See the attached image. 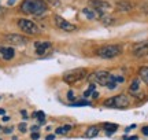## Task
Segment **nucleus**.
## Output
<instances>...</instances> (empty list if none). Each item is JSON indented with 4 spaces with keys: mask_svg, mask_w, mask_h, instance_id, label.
<instances>
[{
    "mask_svg": "<svg viewBox=\"0 0 148 140\" xmlns=\"http://www.w3.org/2000/svg\"><path fill=\"white\" fill-rule=\"evenodd\" d=\"M5 41H8L10 44H14V45H23L26 44V38L21 36V34H7L5 36Z\"/></svg>",
    "mask_w": 148,
    "mask_h": 140,
    "instance_id": "obj_9",
    "label": "nucleus"
},
{
    "mask_svg": "<svg viewBox=\"0 0 148 140\" xmlns=\"http://www.w3.org/2000/svg\"><path fill=\"white\" fill-rule=\"evenodd\" d=\"M49 1H51V3H55V4H56V3H58L59 0H49Z\"/></svg>",
    "mask_w": 148,
    "mask_h": 140,
    "instance_id": "obj_34",
    "label": "nucleus"
},
{
    "mask_svg": "<svg viewBox=\"0 0 148 140\" xmlns=\"http://www.w3.org/2000/svg\"><path fill=\"white\" fill-rule=\"evenodd\" d=\"M8 119H10V117H7V115H4V117H3V121H4V122H7Z\"/></svg>",
    "mask_w": 148,
    "mask_h": 140,
    "instance_id": "obj_32",
    "label": "nucleus"
},
{
    "mask_svg": "<svg viewBox=\"0 0 148 140\" xmlns=\"http://www.w3.org/2000/svg\"><path fill=\"white\" fill-rule=\"evenodd\" d=\"M82 14H84L88 19H99L100 18V14L97 12L96 10H93V8H90V7H86V8H84L82 10Z\"/></svg>",
    "mask_w": 148,
    "mask_h": 140,
    "instance_id": "obj_13",
    "label": "nucleus"
},
{
    "mask_svg": "<svg viewBox=\"0 0 148 140\" xmlns=\"http://www.w3.org/2000/svg\"><path fill=\"white\" fill-rule=\"evenodd\" d=\"M116 8L119 11H130L133 8V4L130 1L122 0V1H118V3H116Z\"/></svg>",
    "mask_w": 148,
    "mask_h": 140,
    "instance_id": "obj_14",
    "label": "nucleus"
},
{
    "mask_svg": "<svg viewBox=\"0 0 148 140\" xmlns=\"http://www.w3.org/2000/svg\"><path fill=\"white\" fill-rule=\"evenodd\" d=\"M88 4H89L90 8H93V10L97 11L100 15H103V14L110 8V4H108L107 1H101V0H89Z\"/></svg>",
    "mask_w": 148,
    "mask_h": 140,
    "instance_id": "obj_7",
    "label": "nucleus"
},
{
    "mask_svg": "<svg viewBox=\"0 0 148 140\" xmlns=\"http://www.w3.org/2000/svg\"><path fill=\"white\" fill-rule=\"evenodd\" d=\"M14 1H15V0H10V5L12 4V3H14Z\"/></svg>",
    "mask_w": 148,
    "mask_h": 140,
    "instance_id": "obj_36",
    "label": "nucleus"
},
{
    "mask_svg": "<svg viewBox=\"0 0 148 140\" xmlns=\"http://www.w3.org/2000/svg\"><path fill=\"white\" fill-rule=\"evenodd\" d=\"M11 130H12L11 128H7V129H4V132L5 133H11Z\"/></svg>",
    "mask_w": 148,
    "mask_h": 140,
    "instance_id": "obj_33",
    "label": "nucleus"
},
{
    "mask_svg": "<svg viewBox=\"0 0 148 140\" xmlns=\"http://www.w3.org/2000/svg\"><path fill=\"white\" fill-rule=\"evenodd\" d=\"M138 137L137 136H132V137H127V136H125V137H123V140H137Z\"/></svg>",
    "mask_w": 148,
    "mask_h": 140,
    "instance_id": "obj_28",
    "label": "nucleus"
},
{
    "mask_svg": "<svg viewBox=\"0 0 148 140\" xmlns=\"http://www.w3.org/2000/svg\"><path fill=\"white\" fill-rule=\"evenodd\" d=\"M140 89V80L138 78H134L132 81V84H130V88H129V91L132 93L133 96H137V92Z\"/></svg>",
    "mask_w": 148,
    "mask_h": 140,
    "instance_id": "obj_15",
    "label": "nucleus"
},
{
    "mask_svg": "<svg viewBox=\"0 0 148 140\" xmlns=\"http://www.w3.org/2000/svg\"><path fill=\"white\" fill-rule=\"evenodd\" d=\"M5 111H4V108H0V114H4Z\"/></svg>",
    "mask_w": 148,
    "mask_h": 140,
    "instance_id": "obj_35",
    "label": "nucleus"
},
{
    "mask_svg": "<svg viewBox=\"0 0 148 140\" xmlns=\"http://www.w3.org/2000/svg\"><path fill=\"white\" fill-rule=\"evenodd\" d=\"M34 47H36V54L37 55H44L48 49L51 48V43L48 41H44V43H34Z\"/></svg>",
    "mask_w": 148,
    "mask_h": 140,
    "instance_id": "obj_11",
    "label": "nucleus"
},
{
    "mask_svg": "<svg viewBox=\"0 0 148 140\" xmlns=\"http://www.w3.org/2000/svg\"><path fill=\"white\" fill-rule=\"evenodd\" d=\"M111 75L112 74H110V73L106 71V70H97V71H93L92 74L88 75V80H89L90 82H95V84L106 86L107 82L110 81Z\"/></svg>",
    "mask_w": 148,
    "mask_h": 140,
    "instance_id": "obj_5",
    "label": "nucleus"
},
{
    "mask_svg": "<svg viewBox=\"0 0 148 140\" xmlns=\"http://www.w3.org/2000/svg\"><path fill=\"white\" fill-rule=\"evenodd\" d=\"M0 55L3 56L4 60H11L14 58V55H15V51L11 47H1L0 48Z\"/></svg>",
    "mask_w": 148,
    "mask_h": 140,
    "instance_id": "obj_12",
    "label": "nucleus"
},
{
    "mask_svg": "<svg viewBox=\"0 0 148 140\" xmlns=\"http://www.w3.org/2000/svg\"><path fill=\"white\" fill-rule=\"evenodd\" d=\"M55 23H56V26L59 29H62L64 32H73V30H75V25L70 23L69 21H66L60 15H55Z\"/></svg>",
    "mask_w": 148,
    "mask_h": 140,
    "instance_id": "obj_8",
    "label": "nucleus"
},
{
    "mask_svg": "<svg viewBox=\"0 0 148 140\" xmlns=\"http://www.w3.org/2000/svg\"><path fill=\"white\" fill-rule=\"evenodd\" d=\"M138 75H140V78L148 85V66H141V67L138 69Z\"/></svg>",
    "mask_w": 148,
    "mask_h": 140,
    "instance_id": "obj_16",
    "label": "nucleus"
},
{
    "mask_svg": "<svg viewBox=\"0 0 148 140\" xmlns=\"http://www.w3.org/2000/svg\"><path fill=\"white\" fill-rule=\"evenodd\" d=\"M33 117H34V118H38V119H40V124H44L45 114L42 113V111H34V113H33Z\"/></svg>",
    "mask_w": 148,
    "mask_h": 140,
    "instance_id": "obj_21",
    "label": "nucleus"
},
{
    "mask_svg": "<svg viewBox=\"0 0 148 140\" xmlns=\"http://www.w3.org/2000/svg\"><path fill=\"white\" fill-rule=\"evenodd\" d=\"M116 84H118V82H116V78L114 77V75H111L110 81L107 82V85H106V86H107V88H110V89H114V88L116 86Z\"/></svg>",
    "mask_w": 148,
    "mask_h": 140,
    "instance_id": "obj_22",
    "label": "nucleus"
},
{
    "mask_svg": "<svg viewBox=\"0 0 148 140\" xmlns=\"http://www.w3.org/2000/svg\"><path fill=\"white\" fill-rule=\"evenodd\" d=\"M21 10L25 14L41 15L47 10V4L42 0H23V3L21 4Z\"/></svg>",
    "mask_w": 148,
    "mask_h": 140,
    "instance_id": "obj_1",
    "label": "nucleus"
},
{
    "mask_svg": "<svg viewBox=\"0 0 148 140\" xmlns=\"http://www.w3.org/2000/svg\"><path fill=\"white\" fill-rule=\"evenodd\" d=\"M143 133L144 135H148V126H144L143 128Z\"/></svg>",
    "mask_w": 148,
    "mask_h": 140,
    "instance_id": "obj_30",
    "label": "nucleus"
},
{
    "mask_svg": "<svg viewBox=\"0 0 148 140\" xmlns=\"http://www.w3.org/2000/svg\"><path fill=\"white\" fill-rule=\"evenodd\" d=\"M74 97H75V95H74V92H73V91H69V92H67V99H69L70 102H73Z\"/></svg>",
    "mask_w": 148,
    "mask_h": 140,
    "instance_id": "obj_26",
    "label": "nucleus"
},
{
    "mask_svg": "<svg viewBox=\"0 0 148 140\" xmlns=\"http://www.w3.org/2000/svg\"><path fill=\"white\" fill-rule=\"evenodd\" d=\"M71 128H73L71 125H64V126H59L58 129H56V133H58V135H64V133H67V132H69Z\"/></svg>",
    "mask_w": 148,
    "mask_h": 140,
    "instance_id": "obj_20",
    "label": "nucleus"
},
{
    "mask_svg": "<svg viewBox=\"0 0 148 140\" xmlns=\"http://www.w3.org/2000/svg\"><path fill=\"white\" fill-rule=\"evenodd\" d=\"M18 26H19V29H21L22 32L27 33V34H37V33L40 32L38 26H37L34 22L29 21V19H25V18L18 19Z\"/></svg>",
    "mask_w": 148,
    "mask_h": 140,
    "instance_id": "obj_6",
    "label": "nucleus"
},
{
    "mask_svg": "<svg viewBox=\"0 0 148 140\" xmlns=\"http://www.w3.org/2000/svg\"><path fill=\"white\" fill-rule=\"evenodd\" d=\"M32 130H33V132H36V130H38V125H36V126H32Z\"/></svg>",
    "mask_w": 148,
    "mask_h": 140,
    "instance_id": "obj_31",
    "label": "nucleus"
},
{
    "mask_svg": "<svg viewBox=\"0 0 148 140\" xmlns=\"http://www.w3.org/2000/svg\"><path fill=\"white\" fill-rule=\"evenodd\" d=\"M30 137H32V140H37V139H40V133H37V132H33Z\"/></svg>",
    "mask_w": 148,
    "mask_h": 140,
    "instance_id": "obj_27",
    "label": "nucleus"
},
{
    "mask_svg": "<svg viewBox=\"0 0 148 140\" xmlns=\"http://www.w3.org/2000/svg\"><path fill=\"white\" fill-rule=\"evenodd\" d=\"M129 103H130L129 97H127L126 95L121 93V95H116V96H112V97L106 99V100L103 102V104H104V107L125 108V107H127V106H129Z\"/></svg>",
    "mask_w": 148,
    "mask_h": 140,
    "instance_id": "obj_3",
    "label": "nucleus"
},
{
    "mask_svg": "<svg viewBox=\"0 0 148 140\" xmlns=\"http://www.w3.org/2000/svg\"><path fill=\"white\" fill-rule=\"evenodd\" d=\"M95 91V85H93V84H90L89 85V88H88V89H86V91L84 92V96L86 97V96H89L90 93H92V92Z\"/></svg>",
    "mask_w": 148,
    "mask_h": 140,
    "instance_id": "obj_24",
    "label": "nucleus"
},
{
    "mask_svg": "<svg viewBox=\"0 0 148 140\" xmlns=\"http://www.w3.org/2000/svg\"><path fill=\"white\" fill-rule=\"evenodd\" d=\"M147 54H148V41H144V43L134 45V48H133V55L134 56L141 58V56H145Z\"/></svg>",
    "mask_w": 148,
    "mask_h": 140,
    "instance_id": "obj_10",
    "label": "nucleus"
},
{
    "mask_svg": "<svg viewBox=\"0 0 148 140\" xmlns=\"http://www.w3.org/2000/svg\"><path fill=\"white\" fill-rule=\"evenodd\" d=\"M104 129H106V133H107V135H112V133H114V132L118 129V125L107 122V124H104Z\"/></svg>",
    "mask_w": 148,
    "mask_h": 140,
    "instance_id": "obj_18",
    "label": "nucleus"
},
{
    "mask_svg": "<svg viewBox=\"0 0 148 140\" xmlns=\"http://www.w3.org/2000/svg\"><path fill=\"white\" fill-rule=\"evenodd\" d=\"M88 75V70L86 69H74L69 70L63 74V81L67 84H74V82H78L82 78H85Z\"/></svg>",
    "mask_w": 148,
    "mask_h": 140,
    "instance_id": "obj_4",
    "label": "nucleus"
},
{
    "mask_svg": "<svg viewBox=\"0 0 148 140\" xmlns=\"http://www.w3.org/2000/svg\"><path fill=\"white\" fill-rule=\"evenodd\" d=\"M18 129L21 130L22 133H25V132H26V124H23V122H22V124H19V125H18Z\"/></svg>",
    "mask_w": 148,
    "mask_h": 140,
    "instance_id": "obj_25",
    "label": "nucleus"
},
{
    "mask_svg": "<svg viewBox=\"0 0 148 140\" xmlns=\"http://www.w3.org/2000/svg\"><path fill=\"white\" fill-rule=\"evenodd\" d=\"M122 52V47L121 45H116V44H108V45H103L96 51L97 56H100L103 59H111V58H115Z\"/></svg>",
    "mask_w": 148,
    "mask_h": 140,
    "instance_id": "obj_2",
    "label": "nucleus"
},
{
    "mask_svg": "<svg viewBox=\"0 0 148 140\" xmlns=\"http://www.w3.org/2000/svg\"><path fill=\"white\" fill-rule=\"evenodd\" d=\"M99 135V128L97 126H89L88 129H86V133H85V136L86 137H95V136Z\"/></svg>",
    "mask_w": 148,
    "mask_h": 140,
    "instance_id": "obj_17",
    "label": "nucleus"
},
{
    "mask_svg": "<svg viewBox=\"0 0 148 140\" xmlns=\"http://www.w3.org/2000/svg\"><path fill=\"white\" fill-rule=\"evenodd\" d=\"M99 19H100V21L103 22L106 26H108V25H112V23H114V18H112L111 15H106V14H103Z\"/></svg>",
    "mask_w": 148,
    "mask_h": 140,
    "instance_id": "obj_19",
    "label": "nucleus"
},
{
    "mask_svg": "<svg viewBox=\"0 0 148 140\" xmlns=\"http://www.w3.org/2000/svg\"><path fill=\"white\" fill-rule=\"evenodd\" d=\"M21 114H22V117H23V118H27V113L25 111V110H22Z\"/></svg>",
    "mask_w": 148,
    "mask_h": 140,
    "instance_id": "obj_29",
    "label": "nucleus"
},
{
    "mask_svg": "<svg viewBox=\"0 0 148 140\" xmlns=\"http://www.w3.org/2000/svg\"><path fill=\"white\" fill-rule=\"evenodd\" d=\"M90 103L86 102V100H79V102H75V103H71V106H78V107H82V106H89Z\"/></svg>",
    "mask_w": 148,
    "mask_h": 140,
    "instance_id": "obj_23",
    "label": "nucleus"
}]
</instances>
